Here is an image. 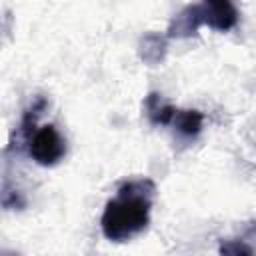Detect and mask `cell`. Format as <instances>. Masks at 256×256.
Masks as SVG:
<instances>
[{
  "instance_id": "1",
  "label": "cell",
  "mask_w": 256,
  "mask_h": 256,
  "mask_svg": "<svg viewBox=\"0 0 256 256\" xmlns=\"http://www.w3.org/2000/svg\"><path fill=\"white\" fill-rule=\"evenodd\" d=\"M154 196L156 184L150 178L124 182L116 198H112L102 212V234L112 242H126L140 234L150 222Z\"/></svg>"
},
{
  "instance_id": "2",
  "label": "cell",
  "mask_w": 256,
  "mask_h": 256,
  "mask_svg": "<svg viewBox=\"0 0 256 256\" xmlns=\"http://www.w3.org/2000/svg\"><path fill=\"white\" fill-rule=\"evenodd\" d=\"M28 152L40 166H54L66 154V140L54 124H44L30 138Z\"/></svg>"
},
{
  "instance_id": "3",
  "label": "cell",
  "mask_w": 256,
  "mask_h": 256,
  "mask_svg": "<svg viewBox=\"0 0 256 256\" xmlns=\"http://www.w3.org/2000/svg\"><path fill=\"white\" fill-rule=\"evenodd\" d=\"M200 6V16H202V24L226 32L230 28H234L238 24V10L234 8L232 2L226 0H212V2H202Z\"/></svg>"
},
{
  "instance_id": "4",
  "label": "cell",
  "mask_w": 256,
  "mask_h": 256,
  "mask_svg": "<svg viewBox=\"0 0 256 256\" xmlns=\"http://www.w3.org/2000/svg\"><path fill=\"white\" fill-rule=\"evenodd\" d=\"M202 26V16H200V6L198 4H190L184 6L168 24V38H190L198 32V28Z\"/></svg>"
},
{
  "instance_id": "5",
  "label": "cell",
  "mask_w": 256,
  "mask_h": 256,
  "mask_svg": "<svg viewBox=\"0 0 256 256\" xmlns=\"http://www.w3.org/2000/svg\"><path fill=\"white\" fill-rule=\"evenodd\" d=\"M166 48H168L166 36H162V34H158V32H148V34H144V36L140 38V42H138V56H140L146 64L156 66V64H160V62L164 60Z\"/></svg>"
},
{
  "instance_id": "6",
  "label": "cell",
  "mask_w": 256,
  "mask_h": 256,
  "mask_svg": "<svg viewBox=\"0 0 256 256\" xmlns=\"http://www.w3.org/2000/svg\"><path fill=\"white\" fill-rule=\"evenodd\" d=\"M144 108H146V116L152 124H160V126H166V124H172L174 116H176V108L166 104L162 100L160 94L152 92L146 96L144 100Z\"/></svg>"
},
{
  "instance_id": "7",
  "label": "cell",
  "mask_w": 256,
  "mask_h": 256,
  "mask_svg": "<svg viewBox=\"0 0 256 256\" xmlns=\"http://www.w3.org/2000/svg\"><path fill=\"white\" fill-rule=\"evenodd\" d=\"M202 122H204V116L200 110H176V116L172 120V124L178 128V132L184 136H190V138L202 130Z\"/></svg>"
},
{
  "instance_id": "8",
  "label": "cell",
  "mask_w": 256,
  "mask_h": 256,
  "mask_svg": "<svg viewBox=\"0 0 256 256\" xmlns=\"http://www.w3.org/2000/svg\"><path fill=\"white\" fill-rule=\"evenodd\" d=\"M218 252L220 256H256L254 248L240 240V238H226V240H220V246H218Z\"/></svg>"
},
{
  "instance_id": "9",
  "label": "cell",
  "mask_w": 256,
  "mask_h": 256,
  "mask_svg": "<svg viewBox=\"0 0 256 256\" xmlns=\"http://www.w3.org/2000/svg\"><path fill=\"white\" fill-rule=\"evenodd\" d=\"M4 256H14V254H8V252H4Z\"/></svg>"
}]
</instances>
